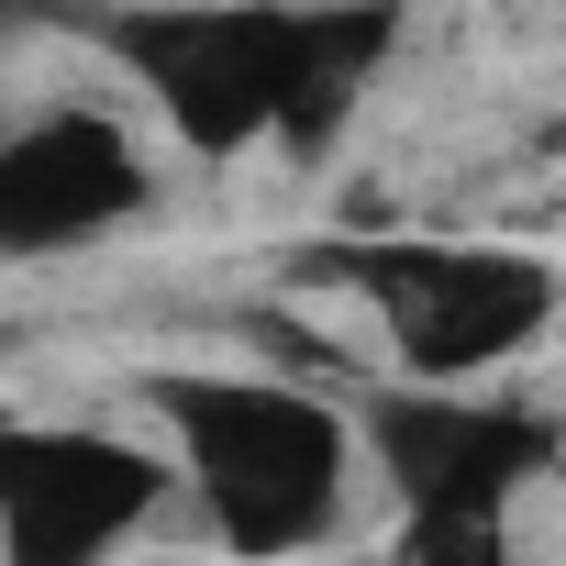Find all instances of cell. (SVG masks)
I'll list each match as a JSON object with an SVG mask.
<instances>
[{"instance_id":"1","label":"cell","mask_w":566,"mask_h":566,"mask_svg":"<svg viewBox=\"0 0 566 566\" xmlns=\"http://www.w3.org/2000/svg\"><path fill=\"white\" fill-rule=\"evenodd\" d=\"M56 23L101 67H123L200 167H233L255 145L323 156L389 78L411 12L400 0H67Z\"/></svg>"},{"instance_id":"5","label":"cell","mask_w":566,"mask_h":566,"mask_svg":"<svg viewBox=\"0 0 566 566\" xmlns=\"http://www.w3.org/2000/svg\"><path fill=\"white\" fill-rule=\"evenodd\" d=\"M189 467L112 422H0V566H123Z\"/></svg>"},{"instance_id":"3","label":"cell","mask_w":566,"mask_h":566,"mask_svg":"<svg viewBox=\"0 0 566 566\" xmlns=\"http://www.w3.org/2000/svg\"><path fill=\"white\" fill-rule=\"evenodd\" d=\"M312 277L367 301L400 378H444V389L500 378L566 312V266L533 244H489V233H345L312 255Z\"/></svg>"},{"instance_id":"2","label":"cell","mask_w":566,"mask_h":566,"mask_svg":"<svg viewBox=\"0 0 566 566\" xmlns=\"http://www.w3.org/2000/svg\"><path fill=\"white\" fill-rule=\"evenodd\" d=\"M134 400L145 422H167L189 500L233 566H290L345 533V489L367 444H356V411H334L323 389L266 367H156L134 378Z\"/></svg>"},{"instance_id":"6","label":"cell","mask_w":566,"mask_h":566,"mask_svg":"<svg viewBox=\"0 0 566 566\" xmlns=\"http://www.w3.org/2000/svg\"><path fill=\"white\" fill-rule=\"evenodd\" d=\"M145 211H156V156L101 101H56V112L12 123V145H0V255L34 266V255L101 244Z\"/></svg>"},{"instance_id":"4","label":"cell","mask_w":566,"mask_h":566,"mask_svg":"<svg viewBox=\"0 0 566 566\" xmlns=\"http://www.w3.org/2000/svg\"><path fill=\"white\" fill-rule=\"evenodd\" d=\"M356 444L389 478L400 522H511V500L566 467V422L489 378L478 389H444V378L356 389Z\"/></svg>"}]
</instances>
